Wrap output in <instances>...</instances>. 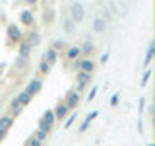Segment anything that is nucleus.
Segmentation results:
<instances>
[{"instance_id": "obj_31", "label": "nucleus", "mask_w": 155, "mask_h": 146, "mask_svg": "<svg viewBox=\"0 0 155 146\" xmlns=\"http://www.w3.org/2000/svg\"><path fill=\"white\" fill-rule=\"evenodd\" d=\"M23 2H25V6H29V8H35L39 4V0H23Z\"/></svg>"}, {"instance_id": "obj_15", "label": "nucleus", "mask_w": 155, "mask_h": 146, "mask_svg": "<svg viewBox=\"0 0 155 146\" xmlns=\"http://www.w3.org/2000/svg\"><path fill=\"white\" fill-rule=\"evenodd\" d=\"M97 115H99L97 111H91V113H87V117L84 119V123L80 125V133H85V130L89 129V125H91V123H93V121L97 119Z\"/></svg>"}, {"instance_id": "obj_22", "label": "nucleus", "mask_w": 155, "mask_h": 146, "mask_svg": "<svg viewBox=\"0 0 155 146\" xmlns=\"http://www.w3.org/2000/svg\"><path fill=\"white\" fill-rule=\"evenodd\" d=\"M153 55H155V45L153 43H149V47H147V55H145V68H149V64H151V61H153Z\"/></svg>"}, {"instance_id": "obj_20", "label": "nucleus", "mask_w": 155, "mask_h": 146, "mask_svg": "<svg viewBox=\"0 0 155 146\" xmlns=\"http://www.w3.org/2000/svg\"><path fill=\"white\" fill-rule=\"evenodd\" d=\"M74 29H76V23L72 22L70 18L62 19V31H64V33H74Z\"/></svg>"}, {"instance_id": "obj_5", "label": "nucleus", "mask_w": 155, "mask_h": 146, "mask_svg": "<svg viewBox=\"0 0 155 146\" xmlns=\"http://www.w3.org/2000/svg\"><path fill=\"white\" fill-rule=\"evenodd\" d=\"M89 82H91V74H89V72L78 70V72H76V88H74V90L81 94V92L87 88V84H89Z\"/></svg>"}, {"instance_id": "obj_2", "label": "nucleus", "mask_w": 155, "mask_h": 146, "mask_svg": "<svg viewBox=\"0 0 155 146\" xmlns=\"http://www.w3.org/2000/svg\"><path fill=\"white\" fill-rule=\"evenodd\" d=\"M70 19L76 23H81L85 19V8H84V4H80V2H72L70 4Z\"/></svg>"}, {"instance_id": "obj_17", "label": "nucleus", "mask_w": 155, "mask_h": 146, "mask_svg": "<svg viewBox=\"0 0 155 146\" xmlns=\"http://www.w3.org/2000/svg\"><path fill=\"white\" fill-rule=\"evenodd\" d=\"M52 22H54V10H52V8H47L45 14H43V23L48 27V26H52Z\"/></svg>"}, {"instance_id": "obj_1", "label": "nucleus", "mask_w": 155, "mask_h": 146, "mask_svg": "<svg viewBox=\"0 0 155 146\" xmlns=\"http://www.w3.org/2000/svg\"><path fill=\"white\" fill-rule=\"evenodd\" d=\"M56 123V117H54V111L52 109H47L45 113H43V117L39 119V129L45 130V133H51L52 127H54Z\"/></svg>"}, {"instance_id": "obj_11", "label": "nucleus", "mask_w": 155, "mask_h": 146, "mask_svg": "<svg viewBox=\"0 0 155 146\" xmlns=\"http://www.w3.org/2000/svg\"><path fill=\"white\" fill-rule=\"evenodd\" d=\"M19 22H21L25 27H31L33 23H35V16H33L31 8H27V10H21V12H19Z\"/></svg>"}, {"instance_id": "obj_25", "label": "nucleus", "mask_w": 155, "mask_h": 146, "mask_svg": "<svg viewBox=\"0 0 155 146\" xmlns=\"http://www.w3.org/2000/svg\"><path fill=\"white\" fill-rule=\"evenodd\" d=\"M33 134H35L37 138L41 140V142H45V140L48 138V133H45V130H41V129H37V130H35V133H33Z\"/></svg>"}, {"instance_id": "obj_10", "label": "nucleus", "mask_w": 155, "mask_h": 146, "mask_svg": "<svg viewBox=\"0 0 155 146\" xmlns=\"http://www.w3.org/2000/svg\"><path fill=\"white\" fill-rule=\"evenodd\" d=\"M58 57H60V53L54 51L52 47H48L47 51H45V55H43V61H45L48 66H54L56 62H58Z\"/></svg>"}, {"instance_id": "obj_19", "label": "nucleus", "mask_w": 155, "mask_h": 146, "mask_svg": "<svg viewBox=\"0 0 155 146\" xmlns=\"http://www.w3.org/2000/svg\"><path fill=\"white\" fill-rule=\"evenodd\" d=\"M52 49H54V51H58V53H64L66 49H68V43L64 41V39H54V41H52V45H51Z\"/></svg>"}, {"instance_id": "obj_18", "label": "nucleus", "mask_w": 155, "mask_h": 146, "mask_svg": "<svg viewBox=\"0 0 155 146\" xmlns=\"http://www.w3.org/2000/svg\"><path fill=\"white\" fill-rule=\"evenodd\" d=\"M18 45H19V57H23V58H29V55H31V47H29L27 43L23 41V39L18 43Z\"/></svg>"}, {"instance_id": "obj_26", "label": "nucleus", "mask_w": 155, "mask_h": 146, "mask_svg": "<svg viewBox=\"0 0 155 146\" xmlns=\"http://www.w3.org/2000/svg\"><path fill=\"white\" fill-rule=\"evenodd\" d=\"M27 61L29 58H23V57H18V61H16V68H19V70H23V66L27 64Z\"/></svg>"}, {"instance_id": "obj_9", "label": "nucleus", "mask_w": 155, "mask_h": 146, "mask_svg": "<svg viewBox=\"0 0 155 146\" xmlns=\"http://www.w3.org/2000/svg\"><path fill=\"white\" fill-rule=\"evenodd\" d=\"M52 111H54V117H56V121H62V119H66V117L68 115H70V109H68V107H66V103H64V101H58V103L54 105V109H52Z\"/></svg>"}, {"instance_id": "obj_24", "label": "nucleus", "mask_w": 155, "mask_h": 146, "mask_svg": "<svg viewBox=\"0 0 155 146\" xmlns=\"http://www.w3.org/2000/svg\"><path fill=\"white\" fill-rule=\"evenodd\" d=\"M43 144H45V142H41V140H39L35 134H31V136L27 138V142H25V146H43Z\"/></svg>"}, {"instance_id": "obj_30", "label": "nucleus", "mask_w": 155, "mask_h": 146, "mask_svg": "<svg viewBox=\"0 0 155 146\" xmlns=\"http://www.w3.org/2000/svg\"><path fill=\"white\" fill-rule=\"evenodd\" d=\"M149 76H151V70H149V68H147V70H145V74H143V78H142V84H140V86H145V84H147Z\"/></svg>"}, {"instance_id": "obj_33", "label": "nucleus", "mask_w": 155, "mask_h": 146, "mask_svg": "<svg viewBox=\"0 0 155 146\" xmlns=\"http://www.w3.org/2000/svg\"><path fill=\"white\" fill-rule=\"evenodd\" d=\"M107 58H109V53H105V55L101 57V62H107Z\"/></svg>"}, {"instance_id": "obj_16", "label": "nucleus", "mask_w": 155, "mask_h": 146, "mask_svg": "<svg viewBox=\"0 0 155 146\" xmlns=\"http://www.w3.org/2000/svg\"><path fill=\"white\" fill-rule=\"evenodd\" d=\"M80 51H81V57L84 58H89L91 53H95V45L91 41H85L84 45H80Z\"/></svg>"}, {"instance_id": "obj_3", "label": "nucleus", "mask_w": 155, "mask_h": 146, "mask_svg": "<svg viewBox=\"0 0 155 146\" xmlns=\"http://www.w3.org/2000/svg\"><path fill=\"white\" fill-rule=\"evenodd\" d=\"M74 68H76V72L81 70V72H89V74H93L95 62H93V58H84V57H80V58H76V61H74Z\"/></svg>"}, {"instance_id": "obj_6", "label": "nucleus", "mask_w": 155, "mask_h": 146, "mask_svg": "<svg viewBox=\"0 0 155 146\" xmlns=\"http://www.w3.org/2000/svg\"><path fill=\"white\" fill-rule=\"evenodd\" d=\"M6 35H8V41L10 43H19L23 39V33H21V29H19L16 23H10L8 29H6Z\"/></svg>"}, {"instance_id": "obj_4", "label": "nucleus", "mask_w": 155, "mask_h": 146, "mask_svg": "<svg viewBox=\"0 0 155 146\" xmlns=\"http://www.w3.org/2000/svg\"><path fill=\"white\" fill-rule=\"evenodd\" d=\"M80 99H81V94H80V92H76L74 88H72V90L66 92V96H64V99H62V101H64L66 107L72 111V109H76V107L80 105Z\"/></svg>"}, {"instance_id": "obj_21", "label": "nucleus", "mask_w": 155, "mask_h": 146, "mask_svg": "<svg viewBox=\"0 0 155 146\" xmlns=\"http://www.w3.org/2000/svg\"><path fill=\"white\" fill-rule=\"evenodd\" d=\"M16 97H18V99H19V103H21L23 107H25V105H29V103H31V101H33V97L29 96V94H27L25 90H23V92H19V94H18Z\"/></svg>"}, {"instance_id": "obj_14", "label": "nucleus", "mask_w": 155, "mask_h": 146, "mask_svg": "<svg viewBox=\"0 0 155 146\" xmlns=\"http://www.w3.org/2000/svg\"><path fill=\"white\" fill-rule=\"evenodd\" d=\"M12 125H14V117L10 115V113H6V115H0V130H8L12 129Z\"/></svg>"}, {"instance_id": "obj_27", "label": "nucleus", "mask_w": 155, "mask_h": 146, "mask_svg": "<svg viewBox=\"0 0 155 146\" xmlns=\"http://www.w3.org/2000/svg\"><path fill=\"white\" fill-rule=\"evenodd\" d=\"M118 101H120V94H114L113 97H110L109 105H110V107H116V105H118Z\"/></svg>"}, {"instance_id": "obj_23", "label": "nucleus", "mask_w": 155, "mask_h": 146, "mask_svg": "<svg viewBox=\"0 0 155 146\" xmlns=\"http://www.w3.org/2000/svg\"><path fill=\"white\" fill-rule=\"evenodd\" d=\"M51 68H52V66H48L47 62L41 58V62H39V74H41V76H47L48 72H51Z\"/></svg>"}, {"instance_id": "obj_13", "label": "nucleus", "mask_w": 155, "mask_h": 146, "mask_svg": "<svg viewBox=\"0 0 155 146\" xmlns=\"http://www.w3.org/2000/svg\"><path fill=\"white\" fill-rule=\"evenodd\" d=\"M107 19L105 18H95L93 19V23H91V29H93V33H103L105 29H107Z\"/></svg>"}, {"instance_id": "obj_34", "label": "nucleus", "mask_w": 155, "mask_h": 146, "mask_svg": "<svg viewBox=\"0 0 155 146\" xmlns=\"http://www.w3.org/2000/svg\"><path fill=\"white\" fill-rule=\"evenodd\" d=\"M147 146H155V144H153V142H151V144H147Z\"/></svg>"}, {"instance_id": "obj_12", "label": "nucleus", "mask_w": 155, "mask_h": 146, "mask_svg": "<svg viewBox=\"0 0 155 146\" xmlns=\"http://www.w3.org/2000/svg\"><path fill=\"white\" fill-rule=\"evenodd\" d=\"M64 57L68 62H74L76 58L81 57V51H80V45H68V49L64 51Z\"/></svg>"}, {"instance_id": "obj_32", "label": "nucleus", "mask_w": 155, "mask_h": 146, "mask_svg": "<svg viewBox=\"0 0 155 146\" xmlns=\"http://www.w3.org/2000/svg\"><path fill=\"white\" fill-rule=\"evenodd\" d=\"M6 134H8V133H6V130H0V142H2V140H4V138H6Z\"/></svg>"}, {"instance_id": "obj_7", "label": "nucleus", "mask_w": 155, "mask_h": 146, "mask_svg": "<svg viewBox=\"0 0 155 146\" xmlns=\"http://www.w3.org/2000/svg\"><path fill=\"white\" fill-rule=\"evenodd\" d=\"M41 90H43V80H41L39 76L31 78V80H29V84H27V88H25V92H27V94L31 96V97H35Z\"/></svg>"}, {"instance_id": "obj_28", "label": "nucleus", "mask_w": 155, "mask_h": 146, "mask_svg": "<svg viewBox=\"0 0 155 146\" xmlns=\"http://www.w3.org/2000/svg\"><path fill=\"white\" fill-rule=\"evenodd\" d=\"M95 96H97V86H93V88L89 90V94H87V101H93Z\"/></svg>"}, {"instance_id": "obj_29", "label": "nucleus", "mask_w": 155, "mask_h": 146, "mask_svg": "<svg viewBox=\"0 0 155 146\" xmlns=\"http://www.w3.org/2000/svg\"><path fill=\"white\" fill-rule=\"evenodd\" d=\"M74 121H76V115H74V113H70V117H68V121H66V125H64V129H70Z\"/></svg>"}, {"instance_id": "obj_8", "label": "nucleus", "mask_w": 155, "mask_h": 146, "mask_svg": "<svg viewBox=\"0 0 155 146\" xmlns=\"http://www.w3.org/2000/svg\"><path fill=\"white\" fill-rule=\"evenodd\" d=\"M23 41H25L31 49H35L39 43H41V35H39V31H35V29H29L25 35H23Z\"/></svg>"}]
</instances>
